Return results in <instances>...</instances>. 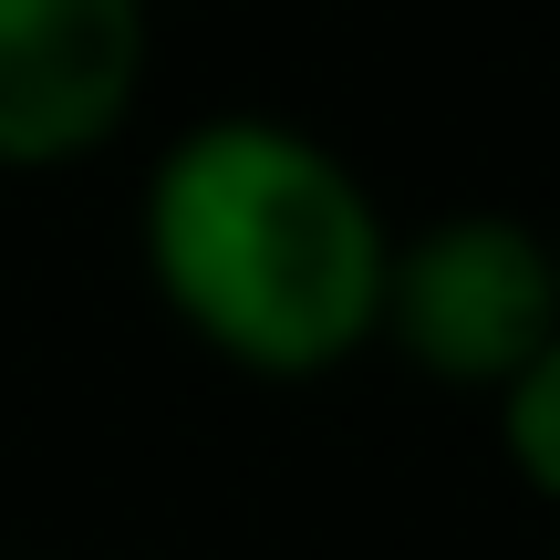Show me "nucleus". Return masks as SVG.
Wrapping results in <instances>:
<instances>
[{
	"instance_id": "f257e3e1",
	"label": "nucleus",
	"mask_w": 560,
	"mask_h": 560,
	"mask_svg": "<svg viewBox=\"0 0 560 560\" xmlns=\"http://www.w3.org/2000/svg\"><path fill=\"white\" fill-rule=\"evenodd\" d=\"M395 219L312 125L229 104L156 145L136 260L156 312L249 384H322L374 353Z\"/></svg>"
},
{
	"instance_id": "f03ea898",
	"label": "nucleus",
	"mask_w": 560,
	"mask_h": 560,
	"mask_svg": "<svg viewBox=\"0 0 560 560\" xmlns=\"http://www.w3.org/2000/svg\"><path fill=\"white\" fill-rule=\"evenodd\" d=\"M560 332V260L550 229L520 208H436V219L395 229L384 249V312L374 353L416 363V374L488 395Z\"/></svg>"
},
{
	"instance_id": "7ed1b4c3",
	"label": "nucleus",
	"mask_w": 560,
	"mask_h": 560,
	"mask_svg": "<svg viewBox=\"0 0 560 560\" xmlns=\"http://www.w3.org/2000/svg\"><path fill=\"white\" fill-rule=\"evenodd\" d=\"M145 0H0V177H73L136 125Z\"/></svg>"
},
{
	"instance_id": "20e7f679",
	"label": "nucleus",
	"mask_w": 560,
	"mask_h": 560,
	"mask_svg": "<svg viewBox=\"0 0 560 560\" xmlns=\"http://www.w3.org/2000/svg\"><path fill=\"white\" fill-rule=\"evenodd\" d=\"M488 425H499L509 478H520L540 509H560V332H550L509 384H488Z\"/></svg>"
},
{
	"instance_id": "39448f33",
	"label": "nucleus",
	"mask_w": 560,
	"mask_h": 560,
	"mask_svg": "<svg viewBox=\"0 0 560 560\" xmlns=\"http://www.w3.org/2000/svg\"><path fill=\"white\" fill-rule=\"evenodd\" d=\"M550 260H560V229H550Z\"/></svg>"
},
{
	"instance_id": "423d86ee",
	"label": "nucleus",
	"mask_w": 560,
	"mask_h": 560,
	"mask_svg": "<svg viewBox=\"0 0 560 560\" xmlns=\"http://www.w3.org/2000/svg\"><path fill=\"white\" fill-rule=\"evenodd\" d=\"M550 560H560V550H550Z\"/></svg>"
}]
</instances>
